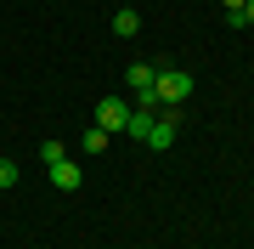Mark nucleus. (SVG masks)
<instances>
[{"label":"nucleus","mask_w":254,"mask_h":249,"mask_svg":"<svg viewBox=\"0 0 254 249\" xmlns=\"http://www.w3.org/2000/svg\"><path fill=\"white\" fill-rule=\"evenodd\" d=\"M153 91H158V102H164V108H181V102L192 96V74H181V68H170V63H164Z\"/></svg>","instance_id":"nucleus-1"},{"label":"nucleus","mask_w":254,"mask_h":249,"mask_svg":"<svg viewBox=\"0 0 254 249\" xmlns=\"http://www.w3.org/2000/svg\"><path fill=\"white\" fill-rule=\"evenodd\" d=\"M175 130H181V108H158V119L153 130H147V148L164 153V148H175Z\"/></svg>","instance_id":"nucleus-2"},{"label":"nucleus","mask_w":254,"mask_h":249,"mask_svg":"<svg viewBox=\"0 0 254 249\" xmlns=\"http://www.w3.org/2000/svg\"><path fill=\"white\" fill-rule=\"evenodd\" d=\"M96 130H108V136H119V130H130V102H119V96L96 102Z\"/></svg>","instance_id":"nucleus-3"},{"label":"nucleus","mask_w":254,"mask_h":249,"mask_svg":"<svg viewBox=\"0 0 254 249\" xmlns=\"http://www.w3.org/2000/svg\"><path fill=\"white\" fill-rule=\"evenodd\" d=\"M51 181H57V187H63V193H73V187H79V181H85V170H79V165H73V159H57V165H51Z\"/></svg>","instance_id":"nucleus-4"},{"label":"nucleus","mask_w":254,"mask_h":249,"mask_svg":"<svg viewBox=\"0 0 254 249\" xmlns=\"http://www.w3.org/2000/svg\"><path fill=\"white\" fill-rule=\"evenodd\" d=\"M125 80H130V91H153V85H158V68L153 63H130Z\"/></svg>","instance_id":"nucleus-5"},{"label":"nucleus","mask_w":254,"mask_h":249,"mask_svg":"<svg viewBox=\"0 0 254 249\" xmlns=\"http://www.w3.org/2000/svg\"><path fill=\"white\" fill-rule=\"evenodd\" d=\"M113 34H141V17H136V11H113Z\"/></svg>","instance_id":"nucleus-6"},{"label":"nucleus","mask_w":254,"mask_h":249,"mask_svg":"<svg viewBox=\"0 0 254 249\" xmlns=\"http://www.w3.org/2000/svg\"><path fill=\"white\" fill-rule=\"evenodd\" d=\"M85 153H108V130H85Z\"/></svg>","instance_id":"nucleus-7"},{"label":"nucleus","mask_w":254,"mask_h":249,"mask_svg":"<svg viewBox=\"0 0 254 249\" xmlns=\"http://www.w3.org/2000/svg\"><path fill=\"white\" fill-rule=\"evenodd\" d=\"M40 159H46V165H57V159H68V148H63V142H40Z\"/></svg>","instance_id":"nucleus-8"},{"label":"nucleus","mask_w":254,"mask_h":249,"mask_svg":"<svg viewBox=\"0 0 254 249\" xmlns=\"http://www.w3.org/2000/svg\"><path fill=\"white\" fill-rule=\"evenodd\" d=\"M6 187H17V165H11V159H0V193H6Z\"/></svg>","instance_id":"nucleus-9"},{"label":"nucleus","mask_w":254,"mask_h":249,"mask_svg":"<svg viewBox=\"0 0 254 249\" xmlns=\"http://www.w3.org/2000/svg\"><path fill=\"white\" fill-rule=\"evenodd\" d=\"M220 6H226V17H237V11H243V0H220Z\"/></svg>","instance_id":"nucleus-10"}]
</instances>
